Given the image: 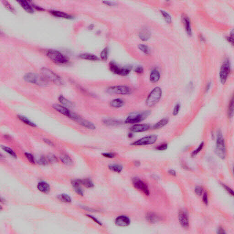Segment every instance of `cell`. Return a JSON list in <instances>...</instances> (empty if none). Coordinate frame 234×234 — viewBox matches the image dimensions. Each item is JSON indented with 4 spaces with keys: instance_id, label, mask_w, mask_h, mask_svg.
<instances>
[{
    "instance_id": "obj_1",
    "label": "cell",
    "mask_w": 234,
    "mask_h": 234,
    "mask_svg": "<svg viewBox=\"0 0 234 234\" xmlns=\"http://www.w3.org/2000/svg\"><path fill=\"white\" fill-rule=\"evenodd\" d=\"M162 94L161 87H156L150 92L147 97L146 104L149 107H152L156 105L160 100Z\"/></svg>"
},
{
    "instance_id": "obj_2",
    "label": "cell",
    "mask_w": 234,
    "mask_h": 234,
    "mask_svg": "<svg viewBox=\"0 0 234 234\" xmlns=\"http://www.w3.org/2000/svg\"><path fill=\"white\" fill-rule=\"evenodd\" d=\"M151 114L149 110L139 112V113H131L128 116L125 120L126 124H136L140 123L147 118Z\"/></svg>"
},
{
    "instance_id": "obj_3",
    "label": "cell",
    "mask_w": 234,
    "mask_h": 234,
    "mask_svg": "<svg viewBox=\"0 0 234 234\" xmlns=\"http://www.w3.org/2000/svg\"><path fill=\"white\" fill-rule=\"evenodd\" d=\"M24 79L28 83L40 86H46L49 82L43 76H40L34 73H27L24 76Z\"/></svg>"
},
{
    "instance_id": "obj_4",
    "label": "cell",
    "mask_w": 234,
    "mask_h": 234,
    "mask_svg": "<svg viewBox=\"0 0 234 234\" xmlns=\"http://www.w3.org/2000/svg\"><path fill=\"white\" fill-rule=\"evenodd\" d=\"M41 72L43 76L48 81H52L56 85H62L64 81L62 79L52 70L48 68H43L42 69Z\"/></svg>"
},
{
    "instance_id": "obj_5",
    "label": "cell",
    "mask_w": 234,
    "mask_h": 234,
    "mask_svg": "<svg viewBox=\"0 0 234 234\" xmlns=\"http://www.w3.org/2000/svg\"><path fill=\"white\" fill-rule=\"evenodd\" d=\"M215 152L216 155L220 158L224 159L226 156V147L225 142L222 133L218 132L217 138L216 140Z\"/></svg>"
},
{
    "instance_id": "obj_6",
    "label": "cell",
    "mask_w": 234,
    "mask_h": 234,
    "mask_svg": "<svg viewBox=\"0 0 234 234\" xmlns=\"http://www.w3.org/2000/svg\"><path fill=\"white\" fill-rule=\"evenodd\" d=\"M46 55L53 62L60 64L66 63L68 59L62 53L57 50L49 49L46 52Z\"/></svg>"
},
{
    "instance_id": "obj_7",
    "label": "cell",
    "mask_w": 234,
    "mask_h": 234,
    "mask_svg": "<svg viewBox=\"0 0 234 234\" xmlns=\"http://www.w3.org/2000/svg\"><path fill=\"white\" fill-rule=\"evenodd\" d=\"M108 93L116 95H129L131 93V87L124 85H116L110 87L107 90Z\"/></svg>"
},
{
    "instance_id": "obj_8",
    "label": "cell",
    "mask_w": 234,
    "mask_h": 234,
    "mask_svg": "<svg viewBox=\"0 0 234 234\" xmlns=\"http://www.w3.org/2000/svg\"><path fill=\"white\" fill-rule=\"evenodd\" d=\"M158 139V136L156 135H151L145 136L133 142L131 145L133 146H144L155 144Z\"/></svg>"
},
{
    "instance_id": "obj_9",
    "label": "cell",
    "mask_w": 234,
    "mask_h": 234,
    "mask_svg": "<svg viewBox=\"0 0 234 234\" xmlns=\"http://www.w3.org/2000/svg\"><path fill=\"white\" fill-rule=\"evenodd\" d=\"M109 68L111 72L116 75L120 76H128L131 72V68L128 67H121L117 65L116 63L111 62L109 63Z\"/></svg>"
},
{
    "instance_id": "obj_10",
    "label": "cell",
    "mask_w": 234,
    "mask_h": 234,
    "mask_svg": "<svg viewBox=\"0 0 234 234\" xmlns=\"http://www.w3.org/2000/svg\"><path fill=\"white\" fill-rule=\"evenodd\" d=\"M70 119L76 122V123L79 125L84 127L87 129L91 130H94L96 129V127L93 123L87 120L85 118H83L78 114L73 113Z\"/></svg>"
},
{
    "instance_id": "obj_11",
    "label": "cell",
    "mask_w": 234,
    "mask_h": 234,
    "mask_svg": "<svg viewBox=\"0 0 234 234\" xmlns=\"http://www.w3.org/2000/svg\"><path fill=\"white\" fill-rule=\"evenodd\" d=\"M231 72V66L230 62L228 60L224 62L220 68V77L221 83L224 84L226 83L229 75Z\"/></svg>"
},
{
    "instance_id": "obj_12",
    "label": "cell",
    "mask_w": 234,
    "mask_h": 234,
    "mask_svg": "<svg viewBox=\"0 0 234 234\" xmlns=\"http://www.w3.org/2000/svg\"><path fill=\"white\" fill-rule=\"evenodd\" d=\"M133 184L135 189L140 191L146 196H149L150 194L148 185L141 180L137 178L134 179L133 180Z\"/></svg>"
},
{
    "instance_id": "obj_13",
    "label": "cell",
    "mask_w": 234,
    "mask_h": 234,
    "mask_svg": "<svg viewBox=\"0 0 234 234\" xmlns=\"http://www.w3.org/2000/svg\"><path fill=\"white\" fill-rule=\"evenodd\" d=\"M178 218L181 226L185 229L189 227V219L187 212L184 210H180L178 214Z\"/></svg>"
},
{
    "instance_id": "obj_14",
    "label": "cell",
    "mask_w": 234,
    "mask_h": 234,
    "mask_svg": "<svg viewBox=\"0 0 234 234\" xmlns=\"http://www.w3.org/2000/svg\"><path fill=\"white\" fill-rule=\"evenodd\" d=\"M131 220L126 215H122L118 216L115 220V224L119 227H126L131 224Z\"/></svg>"
},
{
    "instance_id": "obj_15",
    "label": "cell",
    "mask_w": 234,
    "mask_h": 234,
    "mask_svg": "<svg viewBox=\"0 0 234 234\" xmlns=\"http://www.w3.org/2000/svg\"><path fill=\"white\" fill-rule=\"evenodd\" d=\"M53 108L60 114L68 117L69 118H71L73 112L70 111L67 108L63 106L62 105H60L58 104H55L53 105Z\"/></svg>"
},
{
    "instance_id": "obj_16",
    "label": "cell",
    "mask_w": 234,
    "mask_h": 234,
    "mask_svg": "<svg viewBox=\"0 0 234 234\" xmlns=\"http://www.w3.org/2000/svg\"><path fill=\"white\" fill-rule=\"evenodd\" d=\"M150 125L147 124H136L131 127V131L132 133H142L148 131Z\"/></svg>"
},
{
    "instance_id": "obj_17",
    "label": "cell",
    "mask_w": 234,
    "mask_h": 234,
    "mask_svg": "<svg viewBox=\"0 0 234 234\" xmlns=\"http://www.w3.org/2000/svg\"><path fill=\"white\" fill-rule=\"evenodd\" d=\"M72 186L75 190V192L78 195L80 196H83L84 195V192L83 189L81 188V180L75 179L73 180L71 182Z\"/></svg>"
},
{
    "instance_id": "obj_18",
    "label": "cell",
    "mask_w": 234,
    "mask_h": 234,
    "mask_svg": "<svg viewBox=\"0 0 234 234\" xmlns=\"http://www.w3.org/2000/svg\"><path fill=\"white\" fill-rule=\"evenodd\" d=\"M37 189L40 192L45 194H48L50 191V185L45 181L39 182L37 185Z\"/></svg>"
},
{
    "instance_id": "obj_19",
    "label": "cell",
    "mask_w": 234,
    "mask_h": 234,
    "mask_svg": "<svg viewBox=\"0 0 234 234\" xmlns=\"http://www.w3.org/2000/svg\"><path fill=\"white\" fill-rule=\"evenodd\" d=\"M183 22L184 24L185 30L187 34L191 36L192 34V28L191 26L190 21L189 17L186 15H183L182 17Z\"/></svg>"
},
{
    "instance_id": "obj_20",
    "label": "cell",
    "mask_w": 234,
    "mask_h": 234,
    "mask_svg": "<svg viewBox=\"0 0 234 234\" xmlns=\"http://www.w3.org/2000/svg\"><path fill=\"white\" fill-rule=\"evenodd\" d=\"M124 105V101L121 98L113 99L110 103V105L113 108H119L123 107Z\"/></svg>"
},
{
    "instance_id": "obj_21",
    "label": "cell",
    "mask_w": 234,
    "mask_h": 234,
    "mask_svg": "<svg viewBox=\"0 0 234 234\" xmlns=\"http://www.w3.org/2000/svg\"><path fill=\"white\" fill-rule=\"evenodd\" d=\"M161 78V74L157 70H152L149 76V80L151 83H155L158 81Z\"/></svg>"
},
{
    "instance_id": "obj_22",
    "label": "cell",
    "mask_w": 234,
    "mask_h": 234,
    "mask_svg": "<svg viewBox=\"0 0 234 234\" xmlns=\"http://www.w3.org/2000/svg\"><path fill=\"white\" fill-rule=\"evenodd\" d=\"M151 32L147 28H144L139 34L140 39L142 41H147L151 37Z\"/></svg>"
},
{
    "instance_id": "obj_23",
    "label": "cell",
    "mask_w": 234,
    "mask_h": 234,
    "mask_svg": "<svg viewBox=\"0 0 234 234\" xmlns=\"http://www.w3.org/2000/svg\"><path fill=\"white\" fill-rule=\"evenodd\" d=\"M50 13L55 17L62 18H66V19H71L72 18L70 15L62 12V11H56V10H52L50 11Z\"/></svg>"
},
{
    "instance_id": "obj_24",
    "label": "cell",
    "mask_w": 234,
    "mask_h": 234,
    "mask_svg": "<svg viewBox=\"0 0 234 234\" xmlns=\"http://www.w3.org/2000/svg\"><path fill=\"white\" fill-rule=\"evenodd\" d=\"M18 2L20 4V6L24 9L25 11L30 14H32L34 12V10L32 7L29 4L28 1H18Z\"/></svg>"
},
{
    "instance_id": "obj_25",
    "label": "cell",
    "mask_w": 234,
    "mask_h": 234,
    "mask_svg": "<svg viewBox=\"0 0 234 234\" xmlns=\"http://www.w3.org/2000/svg\"><path fill=\"white\" fill-rule=\"evenodd\" d=\"M58 100L62 104L63 106H65L67 108H72L74 106L72 102L65 98L63 96H60L58 98Z\"/></svg>"
},
{
    "instance_id": "obj_26",
    "label": "cell",
    "mask_w": 234,
    "mask_h": 234,
    "mask_svg": "<svg viewBox=\"0 0 234 234\" xmlns=\"http://www.w3.org/2000/svg\"><path fill=\"white\" fill-rule=\"evenodd\" d=\"M103 123L107 126H117L120 125L121 122L117 119L113 118H106L103 120Z\"/></svg>"
},
{
    "instance_id": "obj_27",
    "label": "cell",
    "mask_w": 234,
    "mask_h": 234,
    "mask_svg": "<svg viewBox=\"0 0 234 234\" xmlns=\"http://www.w3.org/2000/svg\"><path fill=\"white\" fill-rule=\"evenodd\" d=\"M79 57L82 59L86 60H91V61H97L99 60V58L95 55L89 53H84L80 54L79 55Z\"/></svg>"
},
{
    "instance_id": "obj_28",
    "label": "cell",
    "mask_w": 234,
    "mask_h": 234,
    "mask_svg": "<svg viewBox=\"0 0 234 234\" xmlns=\"http://www.w3.org/2000/svg\"><path fill=\"white\" fill-rule=\"evenodd\" d=\"M169 120L168 118H162L154 124L153 128L157 129L162 128L163 127L166 126L169 123Z\"/></svg>"
},
{
    "instance_id": "obj_29",
    "label": "cell",
    "mask_w": 234,
    "mask_h": 234,
    "mask_svg": "<svg viewBox=\"0 0 234 234\" xmlns=\"http://www.w3.org/2000/svg\"><path fill=\"white\" fill-rule=\"evenodd\" d=\"M18 118L22 122V123H24L26 125L32 127H36L37 126L35 124H34V122H32V121L30 120V119L27 118V117H25V116L19 115L18 116Z\"/></svg>"
},
{
    "instance_id": "obj_30",
    "label": "cell",
    "mask_w": 234,
    "mask_h": 234,
    "mask_svg": "<svg viewBox=\"0 0 234 234\" xmlns=\"http://www.w3.org/2000/svg\"><path fill=\"white\" fill-rule=\"evenodd\" d=\"M108 169L112 172L116 173H121L123 170V167L119 164H110L108 166Z\"/></svg>"
},
{
    "instance_id": "obj_31",
    "label": "cell",
    "mask_w": 234,
    "mask_h": 234,
    "mask_svg": "<svg viewBox=\"0 0 234 234\" xmlns=\"http://www.w3.org/2000/svg\"><path fill=\"white\" fill-rule=\"evenodd\" d=\"M60 159L62 162L67 166H71L73 163L72 159L68 155L66 154L62 155L60 157Z\"/></svg>"
},
{
    "instance_id": "obj_32",
    "label": "cell",
    "mask_w": 234,
    "mask_h": 234,
    "mask_svg": "<svg viewBox=\"0 0 234 234\" xmlns=\"http://www.w3.org/2000/svg\"><path fill=\"white\" fill-rule=\"evenodd\" d=\"M146 218L149 223H155L159 220V217L158 215L154 213H149L146 215Z\"/></svg>"
},
{
    "instance_id": "obj_33",
    "label": "cell",
    "mask_w": 234,
    "mask_h": 234,
    "mask_svg": "<svg viewBox=\"0 0 234 234\" xmlns=\"http://www.w3.org/2000/svg\"><path fill=\"white\" fill-rule=\"evenodd\" d=\"M57 198L62 202L65 203H70L72 202V198L69 195L66 193H62L58 195Z\"/></svg>"
},
{
    "instance_id": "obj_34",
    "label": "cell",
    "mask_w": 234,
    "mask_h": 234,
    "mask_svg": "<svg viewBox=\"0 0 234 234\" xmlns=\"http://www.w3.org/2000/svg\"><path fill=\"white\" fill-rule=\"evenodd\" d=\"M81 183L82 185L87 189H91L94 186L93 181L89 179H85L81 180Z\"/></svg>"
},
{
    "instance_id": "obj_35",
    "label": "cell",
    "mask_w": 234,
    "mask_h": 234,
    "mask_svg": "<svg viewBox=\"0 0 234 234\" xmlns=\"http://www.w3.org/2000/svg\"><path fill=\"white\" fill-rule=\"evenodd\" d=\"M1 147L2 149L4 151L6 152V153L9 154L10 156L14 157V158H17V156L16 153L11 149L9 147H7V146H4V145H1Z\"/></svg>"
},
{
    "instance_id": "obj_36",
    "label": "cell",
    "mask_w": 234,
    "mask_h": 234,
    "mask_svg": "<svg viewBox=\"0 0 234 234\" xmlns=\"http://www.w3.org/2000/svg\"><path fill=\"white\" fill-rule=\"evenodd\" d=\"M160 12L162 14V16L163 17L165 21L168 24H171L172 22V18L170 15L169 14L165 11L160 10Z\"/></svg>"
},
{
    "instance_id": "obj_37",
    "label": "cell",
    "mask_w": 234,
    "mask_h": 234,
    "mask_svg": "<svg viewBox=\"0 0 234 234\" xmlns=\"http://www.w3.org/2000/svg\"><path fill=\"white\" fill-rule=\"evenodd\" d=\"M234 115V99L232 97L230 101L228 108V116L230 118H232Z\"/></svg>"
},
{
    "instance_id": "obj_38",
    "label": "cell",
    "mask_w": 234,
    "mask_h": 234,
    "mask_svg": "<svg viewBox=\"0 0 234 234\" xmlns=\"http://www.w3.org/2000/svg\"><path fill=\"white\" fill-rule=\"evenodd\" d=\"M109 49L108 47L104 48L100 53V58L102 60H107L108 58Z\"/></svg>"
},
{
    "instance_id": "obj_39",
    "label": "cell",
    "mask_w": 234,
    "mask_h": 234,
    "mask_svg": "<svg viewBox=\"0 0 234 234\" xmlns=\"http://www.w3.org/2000/svg\"><path fill=\"white\" fill-rule=\"evenodd\" d=\"M204 145V142H201L200 144L199 145V146L197 147V148L195 149L194 151H193V152H192V154H191V156H192V157H194L196 156L197 155L198 153H200V152L202 151Z\"/></svg>"
},
{
    "instance_id": "obj_40",
    "label": "cell",
    "mask_w": 234,
    "mask_h": 234,
    "mask_svg": "<svg viewBox=\"0 0 234 234\" xmlns=\"http://www.w3.org/2000/svg\"><path fill=\"white\" fill-rule=\"evenodd\" d=\"M138 48L142 52L146 55H148L149 53V49L148 46L144 44H140L138 45Z\"/></svg>"
},
{
    "instance_id": "obj_41",
    "label": "cell",
    "mask_w": 234,
    "mask_h": 234,
    "mask_svg": "<svg viewBox=\"0 0 234 234\" xmlns=\"http://www.w3.org/2000/svg\"><path fill=\"white\" fill-rule=\"evenodd\" d=\"M25 156H26V158L28 159L31 163L32 164H35V160L34 157L32 154L28 152H26L24 153Z\"/></svg>"
},
{
    "instance_id": "obj_42",
    "label": "cell",
    "mask_w": 234,
    "mask_h": 234,
    "mask_svg": "<svg viewBox=\"0 0 234 234\" xmlns=\"http://www.w3.org/2000/svg\"><path fill=\"white\" fill-rule=\"evenodd\" d=\"M37 163L38 164L40 165H42V166H45L47 165L49 163L47 158H46L45 156H41L37 161Z\"/></svg>"
},
{
    "instance_id": "obj_43",
    "label": "cell",
    "mask_w": 234,
    "mask_h": 234,
    "mask_svg": "<svg viewBox=\"0 0 234 234\" xmlns=\"http://www.w3.org/2000/svg\"><path fill=\"white\" fill-rule=\"evenodd\" d=\"M86 216H87V217L89 218H91L92 220L94 222L96 223V224H97L98 225H100V226H101V225H103L100 221L98 220L97 218L95 217L94 216L89 214H86Z\"/></svg>"
},
{
    "instance_id": "obj_44",
    "label": "cell",
    "mask_w": 234,
    "mask_h": 234,
    "mask_svg": "<svg viewBox=\"0 0 234 234\" xmlns=\"http://www.w3.org/2000/svg\"><path fill=\"white\" fill-rule=\"evenodd\" d=\"M103 157L107 158H114L116 156V154L114 152H105L101 154Z\"/></svg>"
},
{
    "instance_id": "obj_45",
    "label": "cell",
    "mask_w": 234,
    "mask_h": 234,
    "mask_svg": "<svg viewBox=\"0 0 234 234\" xmlns=\"http://www.w3.org/2000/svg\"><path fill=\"white\" fill-rule=\"evenodd\" d=\"M168 148V144L167 143H163L156 147V149L159 151H164L167 149Z\"/></svg>"
},
{
    "instance_id": "obj_46",
    "label": "cell",
    "mask_w": 234,
    "mask_h": 234,
    "mask_svg": "<svg viewBox=\"0 0 234 234\" xmlns=\"http://www.w3.org/2000/svg\"><path fill=\"white\" fill-rule=\"evenodd\" d=\"M181 108V104L180 103H177L176 104L174 108H173V110L172 114L174 116H176L179 112Z\"/></svg>"
},
{
    "instance_id": "obj_47",
    "label": "cell",
    "mask_w": 234,
    "mask_h": 234,
    "mask_svg": "<svg viewBox=\"0 0 234 234\" xmlns=\"http://www.w3.org/2000/svg\"><path fill=\"white\" fill-rule=\"evenodd\" d=\"M203 187L201 186H197L195 188V192L196 194L198 196H201L203 194Z\"/></svg>"
},
{
    "instance_id": "obj_48",
    "label": "cell",
    "mask_w": 234,
    "mask_h": 234,
    "mask_svg": "<svg viewBox=\"0 0 234 234\" xmlns=\"http://www.w3.org/2000/svg\"><path fill=\"white\" fill-rule=\"evenodd\" d=\"M222 185L223 187L225 189L226 191H227L228 193L230 195H232L233 196H234V192H233V190L231 189V187H229L228 186H227V185L225 184H222Z\"/></svg>"
},
{
    "instance_id": "obj_49",
    "label": "cell",
    "mask_w": 234,
    "mask_h": 234,
    "mask_svg": "<svg viewBox=\"0 0 234 234\" xmlns=\"http://www.w3.org/2000/svg\"><path fill=\"white\" fill-rule=\"evenodd\" d=\"M47 159L49 162H55L58 161L57 158L54 155H49V156L47 157Z\"/></svg>"
},
{
    "instance_id": "obj_50",
    "label": "cell",
    "mask_w": 234,
    "mask_h": 234,
    "mask_svg": "<svg viewBox=\"0 0 234 234\" xmlns=\"http://www.w3.org/2000/svg\"><path fill=\"white\" fill-rule=\"evenodd\" d=\"M135 72L138 74H141L144 72V68L141 66H138L135 68Z\"/></svg>"
},
{
    "instance_id": "obj_51",
    "label": "cell",
    "mask_w": 234,
    "mask_h": 234,
    "mask_svg": "<svg viewBox=\"0 0 234 234\" xmlns=\"http://www.w3.org/2000/svg\"><path fill=\"white\" fill-rule=\"evenodd\" d=\"M203 202H204V204L206 205H208V196L207 193L206 192L204 193L203 196Z\"/></svg>"
},
{
    "instance_id": "obj_52",
    "label": "cell",
    "mask_w": 234,
    "mask_h": 234,
    "mask_svg": "<svg viewBox=\"0 0 234 234\" xmlns=\"http://www.w3.org/2000/svg\"><path fill=\"white\" fill-rule=\"evenodd\" d=\"M4 4L5 5V7H7L8 10H10V11H14V9L13 8V7L10 4L9 2L8 1H4Z\"/></svg>"
},
{
    "instance_id": "obj_53",
    "label": "cell",
    "mask_w": 234,
    "mask_h": 234,
    "mask_svg": "<svg viewBox=\"0 0 234 234\" xmlns=\"http://www.w3.org/2000/svg\"><path fill=\"white\" fill-rule=\"evenodd\" d=\"M104 4L107 5V6H109V7H113V6H116L117 3L115 2H113V1H103Z\"/></svg>"
},
{
    "instance_id": "obj_54",
    "label": "cell",
    "mask_w": 234,
    "mask_h": 234,
    "mask_svg": "<svg viewBox=\"0 0 234 234\" xmlns=\"http://www.w3.org/2000/svg\"><path fill=\"white\" fill-rule=\"evenodd\" d=\"M43 141H44L45 142L46 144L49 145L50 146H52L54 145V144H53L52 142L50 141V140H49V139H44Z\"/></svg>"
},
{
    "instance_id": "obj_55",
    "label": "cell",
    "mask_w": 234,
    "mask_h": 234,
    "mask_svg": "<svg viewBox=\"0 0 234 234\" xmlns=\"http://www.w3.org/2000/svg\"><path fill=\"white\" fill-rule=\"evenodd\" d=\"M168 173L169 174L171 175V176L174 177L176 176V172L174 170H170L169 171H168Z\"/></svg>"
},
{
    "instance_id": "obj_56",
    "label": "cell",
    "mask_w": 234,
    "mask_h": 234,
    "mask_svg": "<svg viewBox=\"0 0 234 234\" xmlns=\"http://www.w3.org/2000/svg\"><path fill=\"white\" fill-rule=\"evenodd\" d=\"M228 40L230 42V43H231V44L233 45V32L232 33V35H230L229 37L228 38Z\"/></svg>"
},
{
    "instance_id": "obj_57",
    "label": "cell",
    "mask_w": 234,
    "mask_h": 234,
    "mask_svg": "<svg viewBox=\"0 0 234 234\" xmlns=\"http://www.w3.org/2000/svg\"><path fill=\"white\" fill-rule=\"evenodd\" d=\"M218 234H225V232L224 230L222 227H220L218 230Z\"/></svg>"
},
{
    "instance_id": "obj_58",
    "label": "cell",
    "mask_w": 234,
    "mask_h": 234,
    "mask_svg": "<svg viewBox=\"0 0 234 234\" xmlns=\"http://www.w3.org/2000/svg\"><path fill=\"white\" fill-rule=\"evenodd\" d=\"M83 208H84V210L88 211H91V212H96V211H97L96 210H93V209H92V208H89L85 207H84Z\"/></svg>"
},
{
    "instance_id": "obj_59",
    "label": "cell",
    "mask_w": 234,
    "mask_h": 234,
    "mask_svg": "<svg viewBox=\"0 0 234 234\" xmlns=\"http://www.w3.org/2000/svg\"><path fill=\"white\" fill-rule=\"evenodd\" d=\"M211 83H208L206 87V92L208 91H209V90L210 89V88L211 87Z\"/></svg>"
},
{
    "instance_id": "obj_60",
    "label": "cell",
    "mask_w": 234,
    "mask_h": 234,
    "mask_svg": "<svg viewBox=\"0 0 234 234\" xmlns=\"http://www.w3.org/2000/svg\"><path fill=\"white\" fill-rule=\"evenodd\" d=\"M134 165H135V166H139L141 165V162L139 161H135L134 162Z\"/></svg>"
},
{
    "instance_id": "obj_61",
    "label": "cell",
    "mask_w": 234,
    "mask_h": 234,
    "mask_svg": "<svg viewBox=\"0 0 234 234\" xmlns=\"http://www.w3.org/2000/svg\"><path fill=\"white\" fill-rule=\"evenodd\" d=\"M133 133H132V132H130V133H129V134H128V138H133Z\"/></svg>"
},
{
    "instance_id": "obj_62",
    "label": "cell",
    "mask_w": 234,
    "mask_h": 234,
    "mask_svg": "<svg viewBox=\"0 0 234 234\" xmlns=\"http://www.w3.org/2000/svg\"><path fill=\"white\" fill-rule=\"evenodd\" d=\"M200 39L201 41H204V40H205V39H204V37H203L202 35H201L200 36Z\"/></svg>"
}]
</instances>
